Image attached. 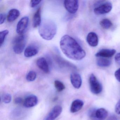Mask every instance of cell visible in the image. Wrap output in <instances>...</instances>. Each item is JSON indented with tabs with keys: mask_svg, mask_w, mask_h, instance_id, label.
Instances as JSON below:
<instances>
[{
	"mask_svg": "<svg viewBox=\"0 0 120 120\" xmlns=\"http://www.w3.org/2000/svg\"><path fill=\"white\" fill-rule=\"evenodd\" d=\"M60 45L63 53L71 59L80 60L86 55L85 50L77 41L68 35H64L62 37Z\"/></svg>",
	"mask_w": 120,
	"mask_h": 120,
	"instance_id": "6da1fadb",
	"label": "cell"
},
{
	"mask_svg": "<svg viewBox=\"0 0 120 120\" xmlns=\"http://www.w3.org/2000/svg\"><path fill=\"white\" fill-rule=\"evenodd\" d=\"M57 29L56 25L53 21L45 19L42 22L39 26L38 32L44 40H51L56 35Z\"/></svg>",
	"mask_w": 120,
	"mask_h": 120,
	"instance_id": "7a4b0ae2",
	"label": "cell"
},
{
	"mask_svg": "<svg viewBox=\"0 0 120 120\" xmlns=\"http://www.w3.org/2000/svg\"><path fill=\"white\" fill-rule=\"evenodd\" d=\"M26 43V37L24 34L19 35L15 37L12 41L14 52L16 54H21L25 48Z\"/></svg>",
	"mask_w": 120,
	"mask_h": 120,
	"instance_id": "3957f363",
	"label": "cell"
},
{
	"mask_svg": "<svg viewBox=\"0 0 120 120\" xmlns=\"http://www.w3.org/2000/svg\"><path fill=\"white\" fill-rule=\"evenodd\" d=\"M88 115L91 120H104L108 116V112L104 108H100L90 110Z\"/></svg>",
	"mask_w": 120,
	"mask_h": 120,
	"instance_id": "277c9868",
	"label": "cell"
},
{
	"mask_svg": "<svg viewBox=\"0 0 120 120\" xmlns=\"http://www.w3.org/2000/svg\"><path fill=\"white\" fill-rule=\"evenodd\" d=\"M90 91L93 94H98L102 90L101 84L93 74H91L89 79Z\"/></svg>",
	"mask_w": 120,
	"mask_h": 120,
	"instance_id": "5b68a950",
	"label": "cell"
},
{
	"mask_svg": "<svg viewBox=\"0 0 120 120\" xmlns=\"http://www.w3.org/2000/svg\"><path fill=\"white\" fill-rule=\"evenodd\" d=\"M112 8V4L108 1L103 2L96 7L94 10V12L97 15H101L109 13Z\"/></svg>",
	"mask_w": 120,
	"mask_h": 120,
	"instance_id": "8992f818",
	"label": "cell"
},
{
	"mask_svg": "<svg viewBox=\"0 0 120 120\" xmlns=\"http://www.w3.org/2000/svg\"><path fill=\"white\" fill-rule=\"evenodd\" d=\"M64 5L68 12L71 14H75L78 9L79 1L77 0H66L64 1Z\"/></svg>",
	"mask_w": 120,
	"mask_h": 120,
	"instance_id": "52a82bcc",
	"label": "cell"
},
{
	"mask_svg": "<svg viewBox=\"0 0 120 120\" xmlns=\"http://www.w3.org/2000/svg\"><path fill=\"white\" fill-rule=\"evenodd\" d=\"M29 22V18L27 16L22 17L18 22L17 25V33L19 35L23 34L28 27Z\"/></svg>",
	"mask_w": 120,
	"mask_h": 120,
	"instance_id": "ba28073f",
	"label": "cell"
},
{
	"mask_svg": "<svg viewBox=\"0 0 120 120\" xmlns=\"http://www.w3.org/2000/svg\"><path fill=\"white\" fill-rule=\"evenodd\" d=\"M62 110V107L61 106L59 105L55 106L46 116L44 120H55L61 114Z\"/></svg>",
	"mask_w": 120,
	"mask_h": 120,
	"instance_id": "9c48e42d",
	"label": "cell"
},
{
	"mask_svg": "<svg viewBox=\"0 0 120 120\" xmlns=\"http://www.w3.org/2000/svg\"><path fill=\"white\" fill-rule=\"evenodd\" d=\"M70 80L72 85L75 88L79 89L82 83V78L80 75L76 72L71 74Z\"/></svg>",
	"mask_w": 120,
	"mask_h": 120,
	"instance_id": "30bf717a",
	"label": "cell"
},
{
	"mask_svg": "<svg viewBox=\"0 0 120 120\" xmlns=\"http://www.w3.org/2000/svg\"><path fill=\"white\" fill-rule=\"evenodd\" d=\"M38 102V97L35 95H32L26 98L24 101L23 105L26 108H30L36 106Z\"/></svg>",
	"mask_w": 120,
	"mask_h": 120,
	"instance_id": "8fae6325",
	"label": "cell"
},
{
	"mask_svg": "<svg viewBox=\"0 0 120 120\" xmlns=\"http://www.w3.org/2000/svg\"><path fill=\"white\" fill-rule=\"evenodd\" d=\"M116 50L114 49H102L95 54V56L102 58L112 57L116 53Z\"/></svg>",
	"mask_w": 120,
	"mask_h": 120,
	"instance_id": "7c38bea8",
	"label": "cell"
},
{
	"mask_svg": "<svg viewBox=\"0 0 120 120\" xmlns=\"http://www.w3.org/2000/svg\"><path fill=\"white\" fill-rule=\"evenodd\" d=\"M36 64L39 68L44 73L47 74L49 73V65L47 60L44 57L39 58L36 61Z\"/></svg>",
	"mask_w": 120,
	"mask_h": 120,
	"instance_id": "4fadbf2b",
	"label": "cell"
},
{
	"mask_svg": "<svg viewBox=\"0 0 120 120\" xmlns=\"http://www.w3.org/2000/svg\"><path fill=\"white\" fill-rule=\"evenodd\" d=\"M87 41L88 44L91 47H96L99 43L98 36L94 32H90L87 36Z\"/></svg>",
	"mask_w": 120,
	"mask_h": 120,
	"instance_id": "5bb4252c",
	"label": "cell"
},
{
	"mask_svg": "<svg viewBox=\"0 0 120 120\" xmlns=\"http://www.w3.org/2000/svg\"><path fill=\"white\" fill-rule=\"evenodd\" d=\"M39 50L36 46L30 45L25 49L24 55L26 57H30L35 56L38 53Z\"/></svg>",
	"mask_w": 120,
	"mask_h": 120,
	"instance_id": "9a60e30c",
	"label": "cell"
},
{
	"mask_svg": "<svg viewBox=\"0 0 120 120\" xmlns=\"http://www.w3.org/2000/svg\"><path fill=\"white\" fill-rule=\"evenodd\" d=\"M83 102L80 99H76L72 102L70 111L72 113H75L80 111L83 106Z\"/></svg>",
	"mask_w": 120,
	"mask_h": 120,
	"instance_id": "2e32d148",
	"label": "cell"
},
{
	"mask_svg": "<svg viewBox=\"0 0 120 120\" xmlns=\"http://www.w3.org/2000/svg\"><path fill=\"white\" fill-rule=\"evenodd\" d=\"M41 8H39L35 12L33 19V25L34 28L39 26L42 23L41 17Z\"/></svg>",
	"mask_w": 120,
	"mask_h": 120,
	"instance_id": "e0dca14e",
	"label": "cell"
},
{
	"mask_svg": "<svg viewBox=\"0 0 120 120\" xmlns=\"http://www.w3.org/2000/svg\"><path fill=\"white\" fill-rule=\"evenodd\" d=\"M20 12L19 10L14 9L9 11L7 16V20L9 22H13L16 20L19 16Z\"/></svg>",
	"mask_w": 120,
	"mask_h": 120,
	"instance_id": "ac0fdd59",
	"label": "cell"
},
{
	"mask_svg": "<svg viewBox=\"0 0 120 120\" xmlns=\"http://www.w3.org/2000/svg\"><path fill=\"white\" fill-rule=\"evenodd\" d=\"M111 62L109 60L102 57H100L97 61V64L100 67H107L111 65Z\"/></svg>",
	"mask_w": 120,
	"mask_h": 120,
	"instance_id": "d6986e66",
	"label": "cell"
},
{
	"mask_svg": "<svg viewBox=\"0 0 120 120\" xmlns=\"http://www.w3.org/2000/svg\"><path fill=\"white\" fill-rule=\"evenodd\" d=\"M100 24L103 28L109 29L112 26L113 24L108 19H104L100 22Z\"/></svg>",
	"mask_w": 120,
	"mask_h": 120,
	"instance_id": "ffe728a7",
	"label": "cell"
},
{
	"mask_svg": "<svg viewBox=\"0 0 120 120\" xmlns=\"http://www.w3.org/2000/svg\"><path fill=\"white\" fill-rule=\"evenodd\" d=\"M54 83L56 90L58 92H61L65 89V86L64 84L60 81L57 80H55Z\"/></svg>",
	"mask_w": 120,
	"mask_h": 120,
	"instance_id": "44dd1931",
	"label": "cell"
},
{
	"mask_svg": "<svg viewBox=\"0 0 120 120\" xmlns=\"http://www.w3.org/2000/svg\"><path fill=\"white\" fill-rule=\"evenodd\" d=\"M37 77L36 73L34 71H30L27 74L26 76V79L29 82L34 81L35 80Z\"/></svg>",
	"mask_w": 120,
	"mask_h": 120,
	"instance_id": "7402d4cb",
	"label": "cell"
},
{
	"mask_svg": "<svg viewBox=\"0 0 120 120\" xmlns=\"http://www.w3.org/2000/svg\"><path fill=\"white\" fill-rule=\"evenodd\" d=\"M9 31L7 30H4L0 32V46L2 47L5 40V38L8 35Z\"/></svg>",
	"mask_w": 120,
	"mask_h": 120,
	"instance_id": "603a6c76",
	"label": "cell"
},
{
	"mask_svg": "<svg viewBox=\"0 0 120 120\" xmlns=\"http://www.w3.org/2000/svg\"><path fill=\"white\" fill-rule=\"evenodd\" d=\"M12 97L10 94L7 93L3 95L2 97L3 101L5 104L9 103L11 101Z\"/></svg>",
	"mask_w": 120,
	"mask_h": 120,
	"instance_id": "cb8c5ba5",
	"label": "cell"
},
{
	"mask_svg": "<svg viewBox=\"0 0 120 120\" xmlns=\"http://www.w3.org/2000/svg\"><path fill=\"white\" fill-rule=\"evenodd\" d=\"M41 0H32L30 1V6L31 8H35L41 2Z\"/></svg>",
	"mask_w": 120,
	"mask_h": 120,
	"instance_id": "d4e9b609",
	"label": "cell"
},
{
	"mask_svg": "<svg viewBox=\"0 0 120 120\" xmlns=\"http://www.w3.org/2000/svg\"><path fill=\"white\" fill-rule=\"evenodd\" d=\"M115 111L116 114H120V99L115 106Z\"/></svg>",
	"mask_w": 120,
	"mask_h": 120,
	"instance_id": "484cf974",
	"label": "cell"
},
{
	"mask_svg": "<svg viewBox=\"0 0 120 120\" xmlns=\"http://www.w3.org/2000/svg\"><path fill=\"white\" fill-rule=\"evenodd\" d=\"M6 16L5 14H1L0 15V24H2L4 22L6 19Z\"/></svg>",
	"mask_w": 120,
	"mask_h": 120,
	"instance_id": "4316f807",
	"label": "cell"
},
{
	"mask_svg": "<svg viewBox=\"0 0 120 120\" xmlns=\"http://www.w3.org/2000/svg\"><path fill=\"white\" fill-rule=\"evenodd\" d=\"M114 75L116 80L120 82V68L115 71Z\"/></svg>",
	"mask_w": 120,
	"mask_h": 120,
	"instance_id": "83f0119b",
	"label": "cell"
},
{
	"mask_svg": "<svg viewBox=\"0 0 120 120\" xmlns=\"http://www.w3.org/2000/svg\"><path fill=\"white\" fill-rule=\"evenodd\" d=\"M115 60L117 64L120 66V52L118 53L115 56Z\"/></svg>",
	"mask_w": 120,
	"mask_h": 120,
	"instance_id": "f1b7e54d",
	"label": "cell"
},
{
	"mask_svg": "<svg viewBox=\"0 0 120 120\" xmlns=\"http://www.w3.org/2000/svg\"><path fill=\"white\" fill-rule=\"evenodd\" d=\"M23 102L22 98L20 97H17L15 98L14 100V102L17 104H20Z\"/></svg>",
	"mask_w": 120,
	"mask_h": 120,
	"instance_id": "f546056e",
	"label": "cell"
},
{
	"mask_svg": "<svg viewBox=\"0 0 120 120\" xmlns=\"http://www.w3.org/2000/svg\"><path fill=\"white\" fill-rule=\"evenodd\" d=\"M107 120H118L115 116H112L109 117Z\"/></svg>",
	"mask_w": 120,
	"mask_h": 120,
	"instance_id": "4dcf8cb0",
	"label": "cell"
}]
</instances>
